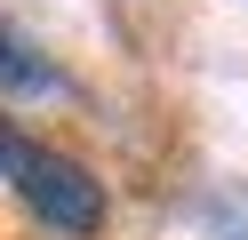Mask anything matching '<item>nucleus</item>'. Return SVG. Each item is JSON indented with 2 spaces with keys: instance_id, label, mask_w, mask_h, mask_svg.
I'll return each mask as SVG.
<instances>
[{
  "instance_id": "1",
  "label": "nucleus",
  "mask_w": 248,
  "mask_h": 240,
  "mask_svg": "<svg viewBox=\"0 0 248 240\" xmlns=\"http://www.w3.org/2000/svg\"><path fill=\"white\" fill-rule=\"evenodd\" d=\"M0 176H8L16 200L32 208L40 224H56V232H96L104 224V184L80 168V160H64L40 136H24L16 120H0Z\"/></svg>"
},
{
  "instance_id": "2",
  "label": "nucleus",
  "mask_w": 248,
  "mask_h": 240,
  "mask_svg": "<svg viewBox=\"0 0 248 240\" xmlns=\"http://www.w3.org/2000/svg\"><path fill=\"white\" fill-rule=\"evenodd\" d=\"M0 88H64V72H56V64H40L16 32H0Z\"/></svg>"
}]
</instances>
